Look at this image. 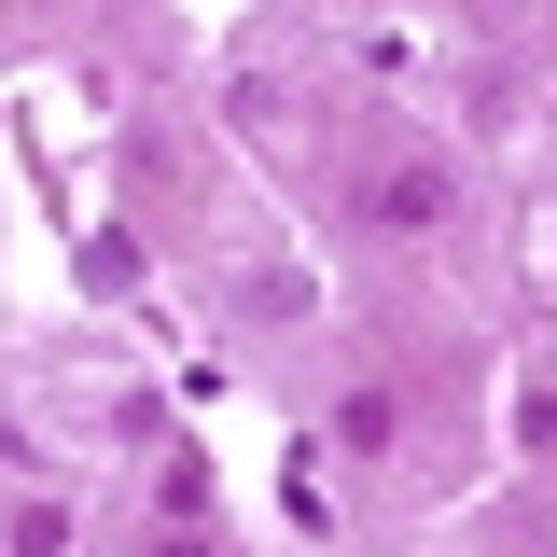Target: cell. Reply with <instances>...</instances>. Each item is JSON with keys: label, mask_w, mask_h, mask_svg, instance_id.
I'll return each mask as SVG.
<instances>
[{"label": "cell", "mask_w": 557, "mask_h": 557, "mask_svg": "<svg viewBox=\"0 0 557 557\" xmlns=\"http://www.w3.org/2000/svg\"><path fill=\"white\" fill-rule=\"evenodd\" d=\"M362 223H391V237H432V223H446V182H432V168H376V182H362Z\"/></svg>", "instance_id": "cell-1"}]
</instances>
